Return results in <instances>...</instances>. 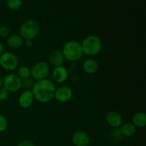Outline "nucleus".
Listing matches in <instances>:
<instances>
[{
  "instance_id": "f257e3e1",
  "label": "nucleus",
  "mask_w": 146,
  "mask_h": 146,
  "mask_svg": "<svg viewBox=\"0 0 146 146\" xmlns=\"http://www.w3.org/2000/svg\"><path fill=\"white\" fill-rule=\"evenodd\" d=\"M56 89L55 84L51 80L44 78L34 82L31 91L34 99L41 104H47L54 98Z\"/></svg>"
},
{
  "instance_id": "f03ea898",
  "label": "nucleus",
  "mask_w": 146,
  "mask_h": 146,
  "mask_svg": "<svg viewBox=\"0 0 146 146\" xmlns=\"http://www.w3.org/2000/svg\"><path fill=\"white\" fill-rule=\"evenodd\" d=\"M83 54L88 56H94L101 52L102 49L101 39L96 35H88L81 43Z\"/></svg>"
},
{
  "instance_id": "7ed1b4c3",
  "label": "nucleus",
  "mask_w": 146,
  "mask_h": 146,
  "mask_svg": "<svg viewBox=\"0 0 146 146\" xmlns=\"http://www.w3.org/2000/svg\"><path fill=\"white\" fill-rule=\"evenodd\" d=\"M62 54L67 61L75 62L81 59L83 56V51L81 43L75 40H71L66 42L62 47Z\"/></svg>"
},
{
  "instance_id": "20e7f679",
  "label": "nucleus",
  "mask_w": 146,
  "mask_h": 146,
  "mask_svg": "<svg viewBox=\"0 0 146 146\" xmlns=\"http://www.w3.org/2000/svg\"><path fill=\"white\" fill-rule=\"evenodd\" d=\"M39 24L35 20L29 19L24 21L19 28V35L24 39H34L39 34Z\"/></svg>"
},
{
  "instance_id": "39448f33",
  "label": "nucleus",
  "mask_w": 146,
  "mask_h": 146,
  "mask_svg": "<svg viewBox=\"0 0 146 146\" xmlns=\"http://www.w3.org/2000/svg\"><path fill=\"white\" fill-rule=\"evenodd\" d=\"M17 56L10 51H4L0 56V66L7 71H13L18 68Z\"/></svg>"
},
{
  "instance_id": "423d86ee",
  "label": "nucleus",
  "mask_w": 146,
  "mask_h": 146,
  "mask_svg": "<svg viewBox=\"0 0 146 146\" xmlns=\"http://www.w3.org/2000/svg\"><path fill=\"white\" fill-rule=\"evenodd\" d=\"M30 69L31 78L36 81L46 78L50 71L48 64L44 61H38Z\"/></svg>"
},
{
  "instance_id": "0eeeda50",
  "label": "nucleus",
  "mask_w": 146,
  "mask_h": 146,
  "mask_svg": "<svg viewBox=\"0 0 146 146\" xmlns=\"http://www.w3.org/2000/svg\"><path fill=\"white\" fill-rule=\"evenodd\" d=\"M9 92H17L21 88V79L17 74H8L3 78V85Z\"/></svg>"
},
{
  "instance_id": "6e6552de",
  "label": "nucleus",
  "mask_w": 146,
  "mask_h": 146,
  "mask_svg": "<svg viewBox=\"0 0 146 146\" xmlns=\"http://www.w3.org/2000/svg\"><path fill=\"white\" fill-rule=\"evenodd\" d=\"M73 91L69 86H61L56 89L54 98L57 101L60 103H67L73 97Z\"/></svg>"
},
{
  "instance_id": "1a4fd4ad",
  "label": "nucleus",
  "mask_w": 146,
  "mask_h": 146,
  "mask_svg": "<svg viewBox=\"0 0 146 146\" xmlns=\"http://www.w3.org/2000/svg\"><path fill=\"white\" fill-rule=\"evenodd\" d=\"M71 141L75 146H88L91 143V138L86 132L79 130L74 133Z\"/></svg>"
},
{
  "instance_id": "9d476101",
  "label": "nucleus",
  "mask_w": 146,
  "mask_h": 146,
  "mask_svg": "<svg viewBox=\"0 0 146 146\" xmlns=\"http://www.w3.org/2000/svg\"><path fill=\"white\" fill-rule=\"evenodd\" d=\"M106 121L108 125L112 128H118L123 124V117L117 111H111L107 113Z\"/></svg>"
},
{
  "instance_id": "9b49d317",
  "label": "nucleus",
  "mask_w": 146,
  "mask_h": 146,
  "mask_svg": "<svg viewBox=\"0 0 146 146\" xmlns=\"http://www.w3.org/2000/svg\"><path fill=\"white\" fill-rule=\"evenodd\" d=\"M34 97L31 90H24L18 98V104L21 108L26 109L31 106L34 101Z\"/></svg>"
},
{
  "instance_id": "f8f14e48",
  "label": "nucleus",
  "mask_w": 146,
  "mask_h": 146,
  "mask_svg": "<svg viewBox=\"0 0 146 146\" xmlns=\"http://www.w3.org/2000/svg\"><path fill=\"white\" fill-rule=\"evenodd\" d=\"M68 76V70L64 66L54 67L52 72V78L58 84H63L67 80Z\"/></svg>"
},
{
  "instance_id": "ddd939ff",
  "label": "nucleus",
  "mask_w": 146,
  "mask_h": 146,
  "mask_svg": "<svg viewBox=\"0 0 146 146\" xmlns=\"http://www.w3.org/2000/svg\"><path fill=\"white\" fill-rule=\"evenodd\" d=\"M64 55L62 54V51L60 49H54L51 51L50 53L49 56H48V61L49 63L54 67L62 66L64 62Z\"/></svg>"
},
{
  "instance_id": "4468645a",
  "label": "nucleus",
  "mask_w": 146,
  "mask_h": 146,
  "mask_svg": "<svg viewBox=\"0 0 146 146\" xmlns=\"http://www.w3.org/2000/svg\"><path fill=\"white\" fill-rule=\"evenodd\" d=\"M24 38L19 34H10L7 38V44L11 48H19L24 45Z\"/></svg>"
},
{
  "instance_id": "2eb2a0df",
  "label": "nucleus",
  "mask_w": 146,
  "mask_h": 146,
  "mask_svg": "<svg viewBox=\"0 0 146 146\" xmlns=\"http://www.w3.org/2000/svg\"><path fill=\"white\" fill-rule=\"evenodd\" d=\"M131 123L135 128H145L146 126V114L143 111H138L133 115Z\"/></svg>"
},
{
  "instance_id": "dca6fc26",
  "label": "nucleus",
  "mask_w": 146,
  "mask_h": 146,
  "mask_svg": "<svg viewBox=\"0 0 146 146\" xmlns=\"http://www.w3.org/2000/svg\"><path fill=\"white\" fill-rule=\"evenodd\" d=\"M83 69L88 74H95L98 69V62L94 58H88L83 64Z\"/></svg>"
},
{
  "instance_id": "f3484780",
  "label": "nucleus",
  "mask_w": 146,
  "mask_h": 146,
  "mask_svg": "<svg viewBox=\"0 0 146 146\" xmlns=\"http://www.w3.org/2000/svg\"><path fill=\"white\" fill-rule=\"evenodd\" d=\"M119 128L122 135L125 137H131L136 133V128L131 122H127L122 124Z\"/></svg>"
},
{
  "instance_id": "a211bd4d",
  "label": "nucleus",
  "mask_w": 146,
  "mask_h": 146,
  "mask_svg": "<svg viewBox=\"0 0 146 146\" xmlns=\"http://www.w3.org/2000/svg\"><path fill=\"white\" fill-rule=\"evenodd\" d=\"M17 74L21 80L30 78L31 77V69L27 66H21L17 68Z\"/></svg>"
},
{
  "instance_id": "6ab92c4d",
  "label": "nucleus",
  "mask_w": 146,
  "mask_h": 146,
  "mask_svg": "<svg viewBox=\"0 0 146 146\" xmlns=\"http://www.w3.org/2000/svg\"><path fill=\"white\" fill-rule=\"evenodd\" d=\"M23 0H7V7L12 11H17L21 8Z\"/></svg>"
},
{
  "instance_id": "aec40b11",
  "label": "nucleus",
  "mask_w": 146,
  "mask_h": 146,
  "mask_svg": "<svg viewBox=\"0 0 146 146\" xmlns=\"http://www.w3.org/2000/svg\"><path fill=\"white\" fill-rule=\"evenodd\" d=\"M34 84V80L31 77L22 79L21 80V88H23L24 90H31Z\"/></svg>"
},
{
  "instance_id": "412c9836",
  "label": "nucleus",
  "mask_w": 146,
  "mask_h": 146,
  "mask_svg": "<svg viewBox=\"0 0 146 146\" xmlns=\"http://www.w3.org/2000/svg\"><path fill=\"white\" fill-rule=\"evenodd\" d=\"M111 136L112 137L113 139L115 140V141H119V140L122 139L123 135L121 133L120 128H113L111 131Z\"/></svg>"
},
{
  "instance_id": "4be33fe9",
  "label": "nucleus",
  "mask_w": 146,
  "mask_h": 146,
  "mask_svg": "<svg viewBox=\"0 0 146 146\" xmlns=\"http://www.w3.org/2000/svg\"><path fill=\"white\" fill-rule=\"evenodd\" d=\"M8 121L3 115L0 114V133H3L7 129Z\"/></svg>"
},
{
  "instance_id": "5701e85b",
  "label": "nucleus",
  "mask_w": 146,
  "mask_h": 146,
  "mask_svg": "<svg viewBox=\"0 0 146 146\" xmlns=\"http://www.w3.org/2000/svg\"><path fill=\"white\" fill-rule=\"evenodd\" d=\"M10 29L8 26L3 25L0 27V36L8 37L10 35Z\"/></svg>"
},
{
  "instance_id": "b1692460",
  "label": "nucleus",
  "mask_w": 146,
  "mask_h": 146,
  "mask_svg": "<svg viewBox=\"0 0 146 146\" xmlns=\"http://www.w3.org/2000/svg\"><path fill=\"white\" fill-rule=\"evenodd\" d=\"M9 96V92L4 86L0 87V101L7 100Z\"/></svg>"
},
{
  "instance_id": "393cba45",
  "label": "nucleus",
  "mask_w": 146,
  "mask_h": 146,
  "mask_svg": "<svg viewBox=\"0 0 146 146\" xmlns=\"http://www.w3.org/2000/svg\"><path fill=\"white\" fill-rule=\"evenodd\" d=\"M17 146H34V143L30 140L25 139L20 141Z\"/></svg>"
},
{
  "instance_id": "a878e982",
  "label": "nucleus",
  "mask_w": 146,
  "mask_h": 146,
  "mask_svg": "<svg viewBox=\"0 0 146 146\" xmlns=\"http://www.w3.org/2000/svg\"><path fill=\"white\" fill-rule=\"evenodd\" d=\"M24 44L27 47H31L33 45V40L32 39H24Z\"/></svg>"
},
{
  "instance_id": "bb28decb",
  "label": "nucleus",
  "mask_w": 146,
  "mask_h": 146,
  "mask_svg": "<svg viewBox=\"0 0 146 146\" xmlns=\"http://www.w3.org/2000/svg\"><path fill=\"white\" fill-rule=\"evenodd\" d=\"M3 52H4V46H3V44L0 41V56L2 54Z\"/></svg>"
},
{
  "instance_id": "cd10ccee",
  "label": "nucleus",
  "mask_w": 146,
  "mask_h": 146,
  "mask_svg": "<svg viewBox=\"0 0 146 146\" xmlns=\"http://www.w3.org/2000/svg\"><path fill=\"white\" fill-rule=\"evenodd\" d=\"M3 85V78L0 76V87L2 86Z\"/></svg>"
}]
</instances>
